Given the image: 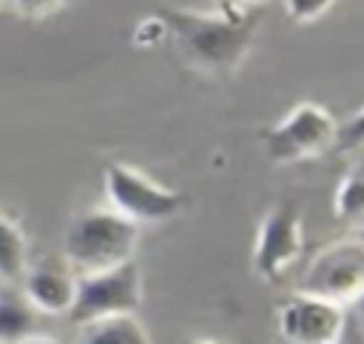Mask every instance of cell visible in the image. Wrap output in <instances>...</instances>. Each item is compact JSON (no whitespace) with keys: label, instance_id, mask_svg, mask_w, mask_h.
Returning a JSON list of instances; mask_svg holds the SVG:
<instances>
[{"label":"cell","instance_id":"cell-8","mask_svg":"<svg viewBox=\"0 0 364 344\" xmlns=\"http://www.w3.org/2000/svg\"><path fill=\"white\" fill-rule=\"evenodd\" d=\"M344 330L347 316L330 301L296 293L279 307V333L287 344H333Z\"/></svg>","mask_w":364,"mask_h":344},{"label":"cell","instance_id":"cell-11","mask_svg":"<svg viewBox=\"0 0 364 344\" xmlns=\"http://www.w3.org/2000/svg\"><path fill=\"white\" fill-rule=\"evenodd\" d=\"M34 335V310L23 293L0 290V344H20Z\"/></svg>","mask_w":364,"mask_h":344},{"label":"cell","instance_id":"cell-22","mask_svg":"<svg viewBox=\"0 0 364 344\" xmlns=\"http://www.w3.org/2000/svg\"><path fill=\"white\" fill-rule=\"evenodd\" d=\"M222 3H225V0H222Z\"/></svg>","mask_w":364,"mask_h":344},{"label":"cell","instance_id":"cell-4","mask_svg":"<svg viewBox=\"0 0 364 344\" xmlns=\"http://www.w3.org/2000/svg\"><path fill=\"white\" fill-rule=\"evenodd\" d=\"M105 196L111 210L134 225L168 222L185 208V196L179 190L159 185L125 162H111L105 168Z\"/></svg>","mask_w":364,"mask_h":344},{"label":"cell","instance_id":"cell-7","mask_svg":"<svg viewBox=\"0 0 364 344\" xmlns=\"http://www.w3.org/2000/svg\"><path fill=\"white\" fill-rule=\"evenodd\" d=\"M304 250V227L299 210L279 205L264 213L253 242V270L264 281H279Z\"/></svg>","mask_w":364,"mask_h":344},{"label":"cell","instance_id":"cell-21","mask_svg":"<svg viewBox=\"0 0 364 344\" xmlns=\"http://www.w3.org/2000/svg\"><path fill=\"white\" fill-rule=\"evenodd\" d=\"M6 3H9V0H0V6H6Z\"/></svg>","mask_w":364,"mask_h":344},{"label":"cell","instance_id":"cell-2","mask_svg":"<svg viewBox=\"0 0 364 344\" xmlns=\"http://www.w3.org/2000/svg\"><path fill=\"white\" fill-rule=\"evenodd\" d=\"M136 244L139 225L122 219L111 208H97L71 222L65 233V259L77 276H91L134 262Z\"/></svg>","mask_w":364,"mask_h":344},{"label":"cell","instance_id":"cell-13","mask_svg":"<svg viewBox=\"0 0 364 344\" xmlns=\"http://www.w3.org/2000/svg\"><path fill=\"white\" fill-rule=\"evenodd\" d=\"M333 213L341 222H364V173H347L333 196Z\"/></svg>","mask_w":364,"mask_h":344},{"label":"cell","instance_id":"cell-16","mask_svg":"<svg viewBox=\"0 0 364 344\" xmlns=\"http://www.w3.org/2000/svg\"><path fill=\"white\" fill-rule=\"evenodd\" d=\"M336 145L338 148H358V145H364V111H358L344 128H338Z\"/></svg>","mask_w":364,"mask_h":344},{"label":"cell","instance_id":"cell-9","mask_svg":"<svg viewBox=\"0 0 364 344\" xmlns=\"http://www.w3.org/2000/svg\"><path fill=\"white\" fill-rule=\"evenodd\" d=\"M77 276L57 264H34L23 276V299L31 304L34 313L43 316H65L74 307Z\"/></svg>","mask_w":364,"mask_h":344},{"label":"cell","instance_id":"cell-5","mask_svg":"<svg viewBox=\"0 0 364 344\" xmlns=\"http://www.w3.org/2000/svg\"><path fill=\"white\" fill-rule=\"evenodd\" d=\"M139 307H142V273L136 262H125L102 273L77 276L74 307L68 316L74 318V324L82 327L102 318L136 316Z\"/></svg>","mask_w":364,"mask_h":344},{"label":"cell","instance_id":"cell-10","mask_svg":"<svg viewBox=\"0 0 364 344\" xmlns=\"http://www.w3.org/2000/svg\"><path fill=\"white\" fill-rule=\"evenodd\" d=\"M80 344H151V335L136 316H117L82 324Z\"/></svg>","mask_w":364,"mask_h":344},{"label":"cell","instance_id":"cell-18","mask_svg":"<svg viewBox=\"0 0 364 344\" xmlns=\"http://www.w3.org/2000/svg\"><path fill=\"white\" fill-rule=\"evenodd\" d=\"M333 344H364V341H361V335H353V333H347V330H344Z\"/></svg>","mask_w":364,"mask_h":344},{"label":"cell","instance_id":"cell-14","mask_svg":"<svg viewBox=\"0 0 364 344\" xmlns=\"http://www.w3.org/2000/svg\"><path fill=\"white\" fill-rule=\"evenodd\" d=\"M336 0H287V14L296 23H310L316 17H321Z\"/></svg>","mask_w":364,"mask_h":344},{"label":"cell","instance_id":"cell-15","mask_svg":"<svg viewBox=\"0 0 364 344\" xmlns=\"http://www.w3.org/2000/svg\"><path fill=\"white\" fill-rule=\"evenodd\" d=\"M9 6H14V11H20L23 17H48L63 9L65 0H9Z\"/></svg>","mask_w":364,"mask_h":344},{"label":"cell","instance_id":"cell-3","mask_svg":"<svg viewBox=\"0 0 364 344\" xmlns=\"http://www.w3.org/2000/svg\"><path fill=\"white\" fill-rule=\"evenodd\" d=\"M296 293L330 301L341 310L364 299V239L347 236L324 244L299 279Z\"/></svg>","mask_w":364,"mask_h":344},{"label":"cell","instance_id":"cell-20","mask_svg":"<svg viewBox=\"0 0 364 344\" xmlns=\"http://www.w3.org/2000/svg\"><path fill=\"white\" fill-rule=\"evenodd\" d=\"M245 6H259V3H264V0H242Z\"/></svg>","mask_w":364,"mask_h":344},{"label":"cell","instance_id":"cell-17","mask_svg":"<svg viewBox=\"0 0 364 344\" xmlns=\"http://www.w3.org/2000/svg\"><path fill=\"white\" fill-rule=\"evenodd\" d=\"M20 344H60V341H54L51 335H37V333H34V335H28V338H23Z\"/></svg>","mask_w":364,"mask_h":344},{"label":"cell","instance_id":"cell-6","mask_svg":"<svg viewBox=\"0 0 364 344\" xmlns=\"http://www.w3.org/2000/svg\"><path fill=\"white\" fill-rule=\"evenodd\" d=\"M338 125L327 108L316 102H299L270 134H267V156L279 165L304 162L321 156L330 145H336Z\"/></svg>","mask_w":364,"mask_h":344},{"label":"cell","instance_id":"cell-1","mask_svg":"<svg viewBox=\"0 0 364 344\" xmlns=\"http://www.w3.org/2000/svg\"><path fill=\"white\" fill-rule=\"evenodd\" d=\"M165 23L176 37V48L193 68L202 74H230L253 45L259 14L228 9L222 3L216 14L171 11L165 14Z\"/></svg>","mask_w":364,"mask_h":344},{"label":"cell","instance_id":"cell-12","mask_svg":"<svg viewBox=\"0 0 364 344\" xmlns=\"http://www.w3.org/2000/svg\"><path fill=\"white\" fill-rule=\"evenodd\" d=\"M28 270V244L23 230L0 213V281L14 284Z\"/></svg>","mask_w":364,"mask_h":344},{"label":"cell","instance_id":"cell-19","mask_svg":"<svg viewBox=\"0 0 364 344\" xmlns=\"http://www.w3.org/2000/svg\"><path fill=\"white\" fill-rule=\"evenodd\" d=\"M188 344H225V341H216V338H193Z\"/></svg>","mask_w":364,"mask_h":344}]
</instances>
